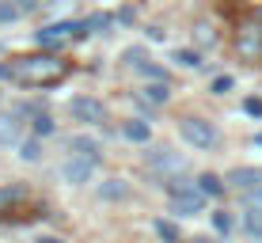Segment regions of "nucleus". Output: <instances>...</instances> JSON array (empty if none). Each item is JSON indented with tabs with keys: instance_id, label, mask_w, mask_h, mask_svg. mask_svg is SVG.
I'll use <instances>...</instances> for the list:
<instances>
[{
	"instance_id": "1",
	"label": "nucleus",
	"mask_w": 262,
	"mask_h": 243,
	"mask_svg": "<svg viewBox=\"0 0 262 243\" xmlns=\"http://www.w3.org/2000/svg\"><path fill=\"white\" fill-rule=\"evenodd\" d=\"M65 73H69V65L57 57V53H34V57H19V61L0 65V76L4 80H19L27 87H50Z\"/></svg>"
},
{
	"instance_id": "2",
	"label": "nucleus",
	"mask_w": 262,
	"mask_h": 243,
	"mask_svg": "<svg viewBox=\"0 0 262 243\" xmlns=\"http://www.w3.org/2000/svg\"><path fill=\"white\" fill-rule=\"evenodd\" d=\"M167 194H171V209H175L179 217H198V213L205 209V194L198 190L194 183H186L183 175L167 183Z\"/></svg>"
},
{
	"instance_id": "3",
	"label": "nucleus",
	"mask_w": 262,
	"mask_h": 243,
	"mask_svg": "<svg viewBox=\"0 0 262 243\" xmlns=\"http://www.w3.org/2000/svg\"><path fill=\"white\" fill-rule=\"evenodd\" d=\"M179 133H183V141L194 145V148H216L221 145L216 125H209L205 118H179Z\"/></svg>"
},
{
	"instance_id": "4",
	"label": "nucleus",
	"mask_w": 262,
	"mask_h": 243,
	"mask_svg": "<svg viewBox=\"0 0 262 243\" xmlns=\"http://www.w3.org/2000/svg\"><path fill=\"white\" fill-rule=\"evenodd\" d=\"M95 167H99V156H69L65 164H61V179L72 186H84L88 179L95 175Z\"/></svg>"
},
{
	"instance_id": "5",
	"label": "nucleus",
	"mask_w": 262,
	"mask_h": 243,
	"mask_svg": "<svg viewBox=\"0 0 262 243\" xmlns=\"http://www.w3.org/2000/svg\"><path fill=\"white\" fill-rule=\"evenodd\" d=\"M69 114L76 122H88V125H103L106 122V106L99 103V99H92V95H76L69 103Z\"/></svg>"
},
{
	"instance_id": "6",
	"label": "nucleus",
	"mask_w": 262,
	"mask_h": 243,
	"mask_svg": "<svg viewBox=\"0 0 262 243\" xmlns=\"http://www.w3.org/2000/svg\"><path fill=\"white\" fill-rule=\"evenodd\" d=\"M148 167L156 171V175L179 179V175L186 171V160L179 156V152H171V148H152V152H148Z\"/></svg>"
},
{
	"instance_id": "7",
	"label": "nucleus",
	"mask_w": 262,
	"mask_h": 243,
	"mask_svg": "<svg viewBox=\"0 0 262 243\" xmlns=\"http://www.w3.org/2000/svg\"><path fill=\"white\" fill-rule=\"evenodd\" d=\"M72 31H76V23H53V27H42V31H38V42H42V46H50V50H57V46H65V42L72 38Z\"/></svg>"
},
{
	"instance_id": "8",
	"label": "nucleus",
	"mask_w": 262,
	"mask_h": 243,
	"mask_svg": "<svg viewBox=\"0 0 262 243\" xmlns=\"http://www.w3.org/2000/svg\"><path fill=\"white\" fill-rule=\"evenodd\" d=\"M228 183L236 186L239 194H251V190H258V186H262V171L258 167H236L228 175Z\"/></svg>"
},
{
	"instance_id": "9",
	"label": "nucleus",
	"mask_w": 262,
	"mask_h": 243,
	"mask_svg": "<svg viewBox=\"0 0 262 243\" xmlns=\"http://www.w3.org/2000/svg\"><path fill=\"white\" fill-rule=\"evenodd\" d=\"M239 57H247V61H258L262 57V27H247V31L239 34Z\"/></svg>"
},
{
	"instance_id": "10",
	"label": "nucleus",
	"mask_w": 262,
	"mask_h": 243,
	"mask_svg": "<svg viewBox=\"0 0 262 243\" xmlns=\"http://www.w3.org/2000/svg\"><path fill=\"white\" fill-rule=\"evenodd\" d=\"M122 137L133 141V145H148L152 141V125L144 118H129V122H122Z\"/></svg>"
},
{
	"instance_id": "11",
	"label": "nucleus",
	"mask_w": 262,
	"mask_h": 243,
	"mask_svg": "<svg viewBox=\"0 0 262 243\" xmlns=\"http://www.w3.org/2000/svg\"><path fill=\"white\" fill-rule=\"evenodd\" d=\"M99 197H106V202H125V197H129V186H125L122 179H106V183L99 186Z\"/></svg>"
},
{
	"instance_id": "12",
	"label": "nucleus",
	"mask_w": 262,
	"mask_h": 243,
	"mask_svg": "<svg viewBox=\"0 0 262 243\" xmlns=\"http://www.w3.org/2000/svg\"><path fill=\"white\" fill-rule=\"evenodd\" d=\"M141 99H144V103H156V106H164L167 99H171V87H167V84H160V80H152V84L144 87V95H141Z\"/></svg>"
},
{
	"instance_id": "13",
	"label": "nucleus",
	"mask_w": 262,
	"mask_h": 243,
	"mask_svg": "<svg viewBox=\"0 0 262 243\" xmlns=\"http://www.w3.org/2000/svg\"><path fill=\"white\" fill-rule=\"evenodd\" d=\"M198 190H202L205 197H221V194H224V179H216V175H202V179H198Z\"/></svg>"
},
{
	"instance_id": "14",
	"label": "nucleus",
	"mask_w": 262,
	"mask_h": 243,
	"mask_svg": "<svg viewBox=\"0 0 262 243\" xmlns=\"http://www.w3.org/2000/svg\"><path fill=\"white\" fill-rule=\"evenodd\" d=\"M122 61H125V69H137V73H141V65H144V61H152V57H148V50H144V46H129L122 53Z\"/></svg>"
},
{
	"instance_id": "15",
	"label": "nucleus",
	"mask_w": 262,
	"mask_h": 243,
	"mask_svg": "<svg viewBox=\"0 0 262 243\" xmlns=\"http://www.w3.org/2000/svg\"><path fill=\"white\" fill-rule=\"evenodd\" d=\"M243 228H247V236L262 239V209H243Z\"/></svg>"
},
{
	"instance_id": "16",
	"label": "nucleus",
	"mask_w": 262,
	"mask_h": 243,
	"mask_svg": "<svg viewBox=\"0 0 262 243\" xmlns=\"http://www.w3.org/2000/svg\"><path fill=\"white\" fill-rule=\"evenodd\" d=\"M152 228H156V236L164 243H183V236H179V228L171 220H152Z\"/></svg>"
},
{
	"instance_id": "17",
	"label": "nucleus",
	"mask_w": 262,
	"mask_h": 243,
	"mask_svg": "<svg viewBox=\"0 0 262 243\" xmlns=\"http://www.w3.org/2000/svg\"><path fill=\"white\" fill-rule=\"evenodd\" d=\"M19 197H27L23 186H0V213H4L12 202H19Z\"/></svg>"
},
{
	"instance_id": "18",
	"label": "nucleus",
	"mask_w": 262,
	"mask_h": 243,
	"mask_svg": "<svg viewBox=\"0 0 262 243\" xmlns=\"http://www.w3.org/2000/svg\"><path fill=\"white\" fill-rule=\"evenodd\" d=\"M69 148H72V156H99V148H95L88 137H72Z\"/></svg>"
},
{
	"instance_id": "19",
	"label": "nucleus",
	"mask_w": 262,
	"mask_h": 243,
	"mask_svg": "<svg viewBox=\"0 0 262 243\" xmlns=\"http://www.w3.org/2000/svg\"><path fill=\"white\" fill-rule=\"evenodd\" d=\"M31 129H34V137H50V133H53V118H50V114H34Z\"/></svg>"
},
{
	"instance_id": "20",
	"label": "nucleus",
	"mask_w": 262,
	"mask_h": 243,
	"mask_svg": "<svg viewBox=\"0 0 262 243\" xmlns=\"http://www.w3.org/2000/svg\"><path fill=\"white\" fill-rule=\"evenodd\" d=\"M175 61H179L183 69H198V65H202V57H198L194 50H175Z\"/></svg>"
},
{
	"instance_id": "21",
	"label": "nucleus",
	"mask_w": 262,
	"mask_h": 243,
	"mask_svg": "<svg viewBox=\"0 0 262 243\" xmlns=\"http://www.w3.org/2000/svg\"><path fill=\"white\" fill-rule=\"evenodd\" d=\"M19 156H23V160H31V164H34V160H42L38 141H23V145H19Z\"/></svg>"
},
{
	"instance_id": "22",
	"label": "nucleus",
	"mask_w": 262,
	"mask_h": 243,
	"mask_svg": "<svg viewBox=\"0 0 262 243\" xmlns=\"http://www.w3.org/2000/svg\"><path fill=\"white\" fill-rule=\"evenodd\" d=\"M194 31H198V42H202V46H213V42H216V31H213L209 23H198Z\"/></svg>"
},
{
	"instance_id": "23",
	"label": "nucleus",
	"mask_w": 262,
	"mask_h": 243,
	"mask_svg": "<svg viewBox=\"0 0 262 243\" xmlns=\"http://www.w3.org/2000/svg\"><path fill=\"white\" fill-rule=\"evenodd\" d=\"M213 228L221 232V236H228V232H232V217H228L224 209H221V213H213Z\"/></svg>"
},
{
	"instance_id": "24",
	"label": "nucleus",
	"mask_w": 262,
	"mask_h": 243,
	"mask_svg": "<svg viewBox=\"0 0 262 243\" xmlns=\"http://www.w3.org/2000/svg\"><path fill=\"white\" fill-rule=\"evenodd\" d=\"M15 129H19V122H15V118H0V141H12Z\"/></svg>"
},
{
	"instance_id": "25",
	"label": "nucleus",
	"mask_w": 262,
	"mask_h": 243,
	"mask_svg": "<svg viewBox=\"0 0 262 243\" xmlns=\"http://www.w3.org/2000/svg\"><path fill=\"white\" fill-rule=\"evenodd\" d=\"M209 92H213V95H228V92H232V76H216Z\"/></svg>"
},
{
	"instance_id": "26",
	"label": "nucleus",
	"mask_w": 262,
	"mask_h": 243,
	"mask_svg": "<svg viewBox=\"0 0 262 243\" xmlns=\"http://www.w3.org/2000/svg\"><path fill=\"white\" fill-rule=\"evenodd\" d=\"M15 15H19V8H15V4H8V0H0V23H12Z\"/></svg>"
},
{
	"instance_id": "27",
	"label": "nucleus",
	"mask_w": 262,
	"mask_h": 243,
	"mask_svg": "<svg viewBox=\"0 0 262 243\" xmlns=\"http://www.w3.org/2000/svg\"><path fill=\"white\" fill-rule=\"evenodd\" d=\"M243 202H247V209H262V186L251 190V194H243Z\"/></svg>"
},
{
	"instance_id": "28",
	"label": "nucleus",
	"mask_w": 262,
	"mask_h": 243,
	"mask_svg": "<svg viewBox=\"0 0 262 243\" xmlns=\"http://www.w3.org/2000/svg\"><path fill=\"white\" fill-rule=\"evenodd\" d=\"M243 111H247L251 118H262V99H247V103H243Z\"/></svg>"
},
{
	"instance_id": "29",
	"label": "nucleus",
	"mask_w": 262,
	"mask_h": 243,
	"mask_svg": "<svg viewBox=\"0 0 262 243\" xmlns=\"http://www.w3.org/2000/svg\"><path fill=\"white\" fill-rule=\"evenodd\" d=\"M34 4H38V0H19V8H27V12H31Z\"/></svg>"
},
{
	"instance_id": "30",
	"label": "nucleus",
	"mask_w": 262,
	"mask_h": 243,
	"mask_svg": "<svg viewBox=\"0 0 262 243\" xmlns=\"http://www.w3.org/2000/svg\"><path fill=\"white\" fill-rule=\"evenodd\" d=\"M38 243H65V239H57V236H46V239H38Z\"/></svg>"
},
{
	"instance_id": "31",
	"label": "nucleus",
	"mask_w": 262,
	"mask_h": 243,
	"mask_svg": "<svg viewBox=\"0 0 262 243\" xmlns=\"http://www.w3.org/2000/svg\"><path fill=\"white\" fill-rule=\"evenodd\" d=\"M190 243H213V239H205V236H198V239H190Z\"/></svg>"
},
{
	"instance_id": "32",
	"label": "nucleus",
	"mask_w": 262,
	"mask_h": 243,
	"mask_svg": "<svg viewBox=\"0 0 262 243\" xmlns=\"http://www.w3.org/2000/svg\"><path fill=\"white\" fill-rule=\"evenodd\" d=\"M255 145H262V133H255Z\"/></svg>"
},
{
	"instance_id": "33",
	"label": "nucleus",
	"mask_w": 262,
	"mask_h": 243,
	"mask_svg": "<svg viewBox=\"0 0 262 243\" xmlns=\"http://www.w3.org/2000/svg\"><path fill=\"white\" fill-rule=\"evenodd\" d=\"M258 19H262V12H258Z\"/></svg>"
}]
</instances>
